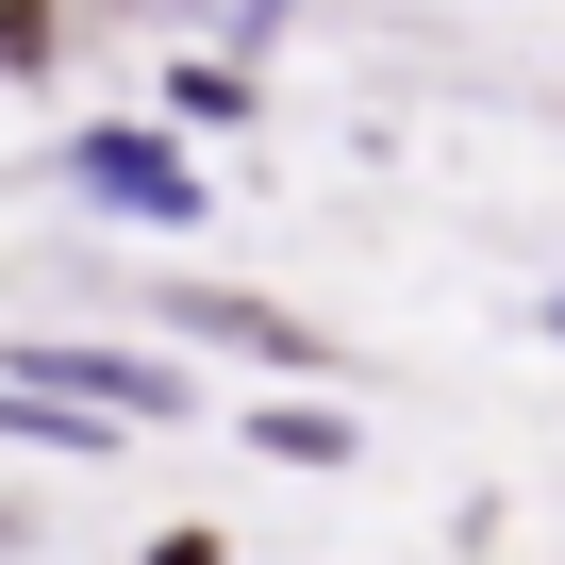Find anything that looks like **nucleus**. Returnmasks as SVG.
<instances>
[{
    "label": "nucleus",
    "instance_id": "7ed1b4c3",
    "mask_svg": "<svg viewBox=\"0 0 565 565\" xmlns=\"http://www.w3.org/2000/svg\"><path fill=\"white\" fill-rule=\"evenodd\" d=\"M183 333H216V350H266V366H300V350H317L300 317H266V300H216V282H183Z\"/></svg>",
    "mask_w": 565,
    "mask_h": 565
},
{
    "label": "nucleus",
    "instance_id": "20e7f679",
    "mask_svg": "<svg viewBox=\"0 0 565 565\" xmlns=\"http://www.w3.org/2000/svg\"><path fill=\"white\" fill-rule=\"evenodd\" d=\"M249 433H266V449H282V466H350V416H317V399H266V416H249Z\"/></svg>",
    "mask_w": 565,
    "mask_h": 565
},
{
    "label": "nucleus",
    "instance_id": "f03ea898",
    "mask_svg": "<svg viewBox=\"0 0 565 565\" xmlns=\"http://www.w3.org/2000/svg\"><path fill=\"white\" fill-rule=\"evenodd\" d=\"M67 183H84V200H117V216H200V183H183L150 134H100V150H67Z\"/></svg>",
    "mask_w": 565,
    "mask_h": 565
},
{
    "label": "nucleus",
    "instance_id": "39448f33",
    "mask_svg": "<svg viewBox=\"0 0 565 565\" xmlns=\"http://www.w3.org/2000/svg\"><path fill=\"white\" fill-rule=\"evenodd\" d=\"M548 333H565V300H548Z\"/></svg>",
    "mask_w": 565,
    "mask_h": 565
},
{
    "label": "nucleus",
    "instance_id": "f257e3e1",
    "mask_svg": "<svg viewBox=\"0 0 565 565\" xmlns=\"http://www.w3.org/2000/svg\"><path fill=\"white\" fill-rule=\"evenodd\" d=\"M0 383H84L100 416H183V399H200V383H167V366H134V350H18Z\"/></svg>",
    "mask_w": 565,
    "mask_h": 565
}]
</instances>
